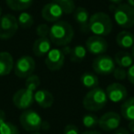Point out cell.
I'll return each instance as SVG.
<instances>
[{
	"label": "cell",
	"instance_id": "obj_1",
	"mask_svg": "<svg viewBox=\"0 0 134 134\" xmlns=\"http://www.w3.org/2000/svg\"><path fill=\"white\" fill-rule=\"evenodd\" d=\"M74 29L70 23L63 20H59L53 23L50 28L49 39L56 46H66L74 38Z\"/></svg>",
	"mask_w": 134,
	"mask_h": 134
},
{
	"label": "cell",
	"instance_id": "obj_2",
	"mask_svg": "<svg viewBox=\"0 0 134 134\" xmlns=\"http://www.w3.org/2000/svg\"><path fill=\"white\" fill-rule=\"evenodd\" d=\"M112 20L108 14L104 12H97L93 14L89 19L88 30L93 33V35L104 37L111 32Z\"/></svg>",
	"mask_w": 134,
	"mask_h": 134
},
{
	"label": "cell",
	"instance_id": "obj_3",
	"mask_svg": "<svg viewBox=\"0 0 134 134\" xmlns=\"http://www.w3.org/2000/svg\"><path fill=\"white\" fill-rule=\"evenodd\" d=\"M108 100L106 91L97 86L86 93L83 98V107L88 111H98L106 106Z\"/></svg>",
	"mask_w": 134,
	"mask_h": 134
},
{
	"label": "cell",
	"instance_id": "obj_4",
	"mask_svg": "<svg viewBox=\"0 0 134 134\" xmlns=\"http://www.w3.org/2000/svg\"><path fill=\"white\" fill-rule=\"evenodd\" d=\"M115 22L123 29H130L134 26V8L128 4H119L117 7L111 6Z\"/></svg>",
	"mask_w": 134,
	"mask_h": 134
},
{
	"label": "cell",
	"instance_id": "obj_5",
	"mask_svg": "<svg viewBox=\"0 0 134 134\" xmlns=\"http://www.w3.org/2000/svg\"><path fill=\"white\" fill-rule=\"evenodd\" d=\"M20 125L25 130L30 132L39 131L42 128V119L39 113L32 109H26L19 117Z\"/></svg>",
	"mask_w": 134,
	"mask_h": 134
},
{
	"label": "cell",
	"instance_id": "obj_6",
	"mask_svg": "<svg viewBox=\"0 0 134 134\" xmlns=\"http://www.w3.org/2000/svg\"><path fill=\"white\" fill-rule=\"evenodd\" d=\"M36 68V63L31 56L24 55L18 59L14 64V73L19 78H27L33 75Z\"/></svg>",
	"mask_w": 134,
	"mask_h": 134
},
{
	"label": "cell",
	"instance_id": "obj_7",
	"mask_svg": "<svg viewBox=\"0 0 134 134\" xmlns=\"http://www.w3.org/2000/svg\"><path fill=\"white\" fill-rule=\"evenodd\" d=\"M19 29L17 18L12 14H5L0 18V39H11Z\"/></svg>",
	"mask_w": 134,
	"mask_h": 134
},
{
	"label": "cell",
	"instance_id": "obj_8",
	"mask_svg": "<svg viewBox=\"0 0 134 134\" xmlns=\"http://www.w3.org/2000/svg\"><path fill=\"white\" fill-rule=\"evenodd\" d=\"M92 68L97 75H109L113 73L114 69L116 68V63L111 56L102 54L94 59L92 63Z\"/></svg>",
	"mask_w": 134,
	"mask_h": 134
},
{
	"label": "cell",
	"instance_id": "obj_9",
	"mask_svg": "<svg viewBox=\"0 0 134 134\" xmlns=\"http://www.w3.org/2000/svg\"><path fill=\"white\" fill-rule=\"evenodd\" d=\"M13 104L19 109L26 110L33 104L34 92L28 88H22L16 92L12 97Z\"/></svg>",
	"mask_w": 134,
	"mask_h": 134
},
{
	"label": "cell",
	"instance_id": "obj_10",
	"mask_svg": "<svg viewBox=\"0 0 134 134\" xmlns=\"http://www.w3.org/2000/svg\"><path fill=\"white\" fill-rule=\"evenodd\" d=\"M121 122L120 115L117 112L108 111L103 114L98 119V126L105 131H112L119 128Z\"/></svg>",
	"mask_w": 134,
	"mask_h": 134
},
{
	"label": "cell",
	"instance_id": "obj_11",
	"mask_svg": "<svg viewBox=\"0 0 134 134\" xmlns=\"http://www.w3.org/2000/svg\"><path fill=\"white\" fill-rule=\"evenodd\" d=\"M108 44L104 37L93 35L86 41V49L90 53L95 55H102L108 51Z\"/></svg>",
	"mask_w": 134,
	"mask_h": 134
},
{
	"label": "cell",
	"instance_id": "obj_12",
	"mask_svg": "<svg viewBox=\"0 0 134 134\" xmlns=\"http://www.w3.org/2000/svg\"><path fill=\"white\" fill-rule=\"evenodd\" d=\"M64 61L65 56L60 49H51L46 54L45 64L51 71H58L63 67Z\"/></svg>",
	"mask_w": 134,
	"mask_h": 134
},
{
	"label": "cell",
	"instance_id": "obj_13",
	"mask_svg": "<svg viewBox=\"0 0 134 134\" xmlns=\"http://www.w3.org/2000/svg\"><path fill=\"white\" fill-rule=\"evenodd\" d=\"M108 99L113 103H119L126 100L128 97V90L120 83H112L106 89Z\"/></svg>",
	"mask_w": 134,
	"mask_h": 134
},
{
	"label": "cell",
	"instance_id": "obj_14",
	"mask_svg": "<svg viewBox=\"0 0 134 134\" xmlns=\"http://www.w3.org/2000/svg\"><path fill=\"white\" fill-rule=\"evenodd\" d=\"M63 9L54 2H51L44 5V7L41 9V17L43 18L44 20L51 23L59 21L60 19L63 17Z\"/></svg>",
	"mask_w": 134,
	"mask_h": 134
},
{
	"label": "cell",
	"instance_id": "obj_15",
	"mask_svg": "<svg viewBox=\"0 0 134 134\" xmlns=\"http://www.w3.org/2000/svg\"><path fill=\"white\" fill-rule=\"evenodd\" d=\"M73 15L74 19L78 23L79 27H80L81 31L85 32V33L89 31L88 24H89L90 16L87 10L83 7H78V8H75V11L73 12Z\"/></svg>",
	"mask_w": 134,
	"mask_h": 134
},
{
	"label": "cell",
	"instance_id": "obj_16",
	"mask_svg": "<svg viewBox=\"0 0 134 134\" xmlns=\"http://www.w3.org/2000/svg\"><path fill=\"white\" fill-rule=\"evenodd\" d=\"M34 101L42 108H49L53 105L54 97L50 91L40 89L34 92Z\"/></svg>",
	"mask_w": 134,
	"mask_h": 134
},
{
	"label": "cell",
	"instance_id": "obj_17",
	"mask_svg": "<svg viewBox=\"0 0 134 134\" xmlns=\"http://www.w3.org/2000/svg\"><path fill=\"white\" fill-rule=\"evenodd\" d=\"M52 49V41L49 38H38L32 45V52L37 57L46 55Z\"/></svg>",
	"mask_w": 134,
	"mask_h": 134
},
{
	"label": "cell",
	"instance_id": "obj_18",
	"mask_svg": "<svg viewBox=\"0 0 134 134\" xmlns=\"http://www.w3.org/2000/svg\"><path fill=\"white\" fill-rule=\"evenodd\" d=\"M14 68V60L8 52H0V76H5L11 73Z\"/></svg>",
	"mask_w": 134,
	"mask_h": 134
},
{
	"label": "cell",
	"instance_id": "obj_19",
	"mask_svg": "<svg viewBox=\"0 0 134 134\" xmlns=\"http://www.w3.org/2000/svg\"><path fill=\"white\" fill-rule=\"evenodd\" d=\"M116 42L118 46L122 49L132 48L134 45V34L128 30H122L118 33L116 37Z\"/></svg>",
	"mask_w": 134,
	"mask_h": 134
},
{
	"label": "cell",
	"instance_id": "obj_20",
	"mask_svg": "<svg viewBox=\"0 0 134 134\" xmlns=\"http://www.w3.org/2000/svg\"><path fill=\"white\" fill-rule=\"evenodd\" d=\"M133 58L131 53L125 51H119L114 56V62L119 67L129 68L133 64Z\"/></svg>",
	"mask_w": 134,
	"mask_h": 134
},
{
	"label": "cell",
	"instance_id": "obj_21",
	"mask_svg": "<svg viewBox=\"0 0 134 134\" xmlns=\"http://www.w3.org/2000/svg\"><path fill=\"white\" fill-rule=\"evenodd\" d=\"M120 114L126 120H134V97L124 100L120 107Z\"/></svg>",
	"mask_w": 134,
	"mask_h": 134
},
{
	"label": "cell",
	"instance_id": "obj_22",
	"mask_svg": "<svg viewBox=\"0 0 134 134\" xmlns=\"http://www.w3.org/2000/svg\"><path fill=\"white\" fill-rule=\"evenodd\" d=\"M80 82L87 89L91 90L98 86L99 81L97 75L91 72H85L80 77Z\"/></svg>",
	"mask_w": 134,
	"mask_h": 134
},
{
	"label": "cell",
	"instance_id": "obj_23",
	"mask_svg": "<svg viewBox=\"0 0 134 134\" xmlns=\"http://www.w3.org/2000/svg\"><path fill=\"white\" fill-rule=\"evenodd\" d=\"M6 3L8 8L14 11H23L31 6L33 0H6Z\"/></svg>",
	"mask_w": 134,
	"mask_h": 134
},
{
	"label": "cell",
	"instance_id": "obj_24",
	"mask_svg": "<svg viewBox=\"0 0 134 134\" xmlns=\"http://www.w3.org/2000/svg\"><path fill=\"white\" fill-rule=\"evenodd\" d=\"M86 49L82 45H76L72 48V52L70 54V60L74 63H80L86 58Z\"/></svg>",
	"mask_w": 134,
	"mask_h": 134
},
{
	"label": "cell",
	"instance_id": "obj_25",
	"mask_svg": "<svg viewBox=\"0 0 134 134\" xmlns=\"http://www.w3.org/2000/svg\"><path fill=\"white\" fill-rule=\"evenodd\" d=\"M17 20L19 27L24 29V30L30 29L34 23L33 17L30 13H28V12H21L19 17H18Z\"/></svg>",
	"mask_w": 134,
	"mask_h": 134
},
{
	"label": "cell",
	"instance_id": "obj_26",
	"mask_svg": "<svg viewBox=\"0 0 134 134\" xmlns=\"http://www.w3.org/2000/svg\"><path fill=\"white\" fill-rule=\"evenodd\" d=\"M63 9L64 14H72L75 9V5L73 0H52Z\"/></svg>",
	"mask_w": 134,
	"mask_h": 134
},
{
	"label": "cell",
	"instance_id": "obj_27",
	"mask_svg": "<svg viewBox=\"0 0 134 134\" xmlns=\"http://www.w3.org/2000/svg\"><path fill=\"white\" fill-rule=\"evenodd\" d=\"M0 134H19V131L16 125L5 120L0 123Z\"/></svg>",
	"mask_w": 134,
	"mask_h": 134
},
{
	"label": "cell",
	"instance_id": "obj_28",
	"mask_svg": "<svg viewBox=\"0 0 134 134\" xmlns=\"http://www.w3.org/2000/svg\"><path fill=\"white\" fill-rule=\"evenodd\" d=\"M98 118L94 114H86L82 118V123L86 129H93L98 125Z\"/></svg>",
	"mask_w": 134,
	"mask_h": 134
},
{
	"label": "cell",
	"instance_id": "obj_29",
	"mask_svg": "<svg viewBox=\"0 0 134 134\" xmlns=\"http://www.w3.org/2000/svg\"><path fill=\"white\" fill-rule=\"evenodd\" d=\"M40 85H41V79H40V77L38 75H31L26 78L25 87L31 90V91L35 92L38 89V87L40 86Z\"/></svg>",
	"mask_w": 134,
	"mask_h": 134
},
{
	"label": "cell",
	"instance_id": "obj_30",
	"mask_svg": "<svg viewBox=\"0 0 134 134\" xmlns=\"http://www.w3.org/2000/svg\"><path fill=\"white\" fill-rule=\"evenodd\" d=\"M112 75H113L114 78L118 81H124L127 78V71L125 70V68H122V67H116Z\"/></svg>",
	"mask_w": 134,
	"mask_h": 134
},
{
	"label": "cell",
	"instance_id": "obj_31",
	"mask_svg": "<svg viewBox=\"0 0 134 134\" xmlns=\"http://www.w3.org/2000/svg\"><path fill=\"white\" fill-rule=\"evenodd\" d=\"M36 34L39 38H48L50 34V27L46 24H40L36 29Z\"/></svg>",
	"mask_w": 134,
	"mask_h": 134
},
{
	"label": "cell",
	"instance_id": "obj_32",
	"mask_svg": "<svg viewBox=\"0 0 134 134\" xmlns=\"http://www.w3.org/2000/svg\"><path fill=\"white\" fill-rule=\"evenodd\" d=\"M63 134H79V130L75 125L68 124L64 127Z\"/></svg>",
	"mask_w": 134,
	"mask_h": 134
},
{
	"label": "cell",
	"instance_id": "obj_33",
	"mask_svg": "<svg viewBox=\"0 0 134 134\" xmlns=\"http://www.w3.org/2000/svg\"><path fill=\"white\" fill-rule=\"evenodd\" d=\"M127 77H128V80L130 84L134 85V64H132L131 66H130L128 68V71H127Z\"/></svg>",
	"mask_w": 134,
	"mask_h": 134
},
{
	"label": "cell",
	"instance_id": "obj_34",
	"mask_svg": "<svg viewBox=\"0 0 134 134\" xmlns=\"http://www.w3.org/2000/svg\"><path fill=\"white\" fill-rule=\"evenodd\" d=\"M61 51H62V52L64 54V56L70 55V54H71V52H72V48L69 46V45H66V46H63Z\"/></svg>",
	"mask_w": 134,
	"mask_h": 134
},
{
	"label": "cell",
	"instance_id": "obj_35",
	"mask_svg": "<svg viewBox=\"0 0 134 134\" xmlns=\"http://www.w3.org/2000/svg\"><path fill=\"white\" fill-rule=\"evenodd\" d=\"M114 134H130V131L126 128H119L116 130Z\"/></svg>",
	"mask_w": 134,
	"mask_h": 134
},
{
	"label": "cell",
	"instance_id": "obj_36",
	"mask_svg": "<svg viewBox=\"0 0 134 134\" xmlns=\"http://www.w3.org/2000/svg\"><path fill=\"white\" fill-rule=\"evenodd\" d=\"M128 130L131 133H134V120H130L128 123Z\"/></svg>",
	"mask_w": 134,
	"mask_h": 134
},
{
	"label": "cell",
	"instance_id": "obj_37",
	"mask_svg": "<svg viewBox=\"0 0 134 134\" xmlns=\"http://www.w3.org/2000/svg\"><path fill=\"white\" fill-rule=\"evenodd\" d=\"M6 120V113L2 109H0V123Z\"/></svg>",
	"mask_w": 134,
	"mask_h": 134
},
{
	"label": "cell",
	"instance_id": "obj_38",
	"mask_svg": "<svg viewBox=\"0 0 134 134\" xmlns=\"http://www.w3.org/2000/svg\"><path fill=\"white\" fill-rule=\"evenodd\" d=\"M81 134H101V133L97 131V130H86V131H84L83 133H81Z\"/></svg>",
	"mask_w": 134,
	"mask_h": 134
},
{
	"label": "cell",
	"instance_id": "obj_39",
	"mask_svg": "<svg viewBox=\"0 0 134 134\" xmlns=\"http://www.w3.org/2000/svg\"><path fill=\"white\" fill-rule=\"evenodd\" d=\"M108 1L111 2L112 4H117V5L121 4V2H122V0H108Z\"/></svg>",
	"mask_w": 134,
	"mask_h": 134
},
{
	"label": "cell",
	"instance_id": "obj_40",
	"mask_svg": "<svg viewBox=\"0 0 134 134\" xmlns=\"http://www.w3.org/2000/svg\"><path fill=\"white\" fill-rule=\"evenodd\" d=\"M128 1V5L132 8H134V0H127Z\"/></svg>",
	"mask_w": 134,
	"mask_h": 134
},
{
	"label": "cell",
	"instance_id": "obj_41",
	"mask_svg": "<svg viewBox=\"0 0 134 134\" xmlns=\"http://www.w3.org/2000/svg\"><path fill=\"white\" fill-rule=\"evenodd\" d=\"M131 55H132V58H133V60H134V45L131 48Z\"/></svg>",
	"mask_w": 134,
	"mask_h": 134
},
{
	"label": "cell",
	"instance_id": "obj_42",
	"mask_svg": "<svg viewBox=\"0 0 134 134\" xmlns=\"http://www.w3.org/2000/svg\"><path fill=\"white\" fill-rule=\"evenodd\" d=\"M2 17V8H1V7H0V18Z\"/></svg>",
	"mask_w": 134,
	"mask_h": 134
},
{
	"label": "cell",
	"instance_id": "obj_43",
	"mask_svg": "<svg viewBox=\"0 0 134 134\" xmlns=\"http://www.w3.org/2000/svg\"><path fill=\"white\" fill-rule=\"evenodd\" d=\"M31 134H41L39 131H35V132H31Z\"/></svg>",
	"mask_w": 134,
	"mask_h": 134
}]
</instances>
